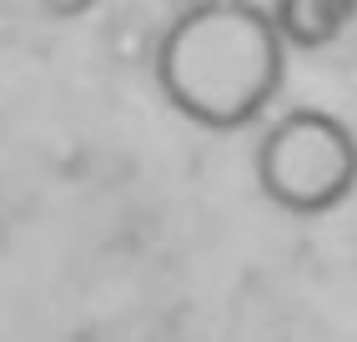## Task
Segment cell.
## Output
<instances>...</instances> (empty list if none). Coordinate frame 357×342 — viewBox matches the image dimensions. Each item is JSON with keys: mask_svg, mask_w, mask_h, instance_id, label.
<instances>
[{"mask_svg": "<svg viewBox=\"0 0 357 342\" xmlns=\"http://www.w3.org/2000/svg\"><path fill=\"white\" fill-rule=\"evenodd\" d=\"M261 191L297 216H322L357 186V141L327 111H292L257 146Z\"/></svg>", "mask_w": 357, "mask_h": 342, "instance_id": "obj_2", "label": "cell"}, {"mask_svg": "<svg viewBox=\"0 0 357 342\" xmlns=\"http://www.w3.org/2000/svg\"><path fill=\"white\" fill-rule=\"evenodd\" d=\"M282 36L272 10L242 0L186 6L156 45V81L181 116L206 131H236L267 111L282 86Z\"/></svg>", "mask_w": 357, "mask_h": 342, "instance_id": "obj_1", "label": "cell"}, {"mask_svg": "<svg viewBox=\"0 0 357 342\" xmlns=\"http://www.w3.org/2000/svg\"><path fill=\"white\" fill-rule=\"evenodd\" d=\"M352 15H357L352 0H282V6H272L277 36L292 40V45H302V51L327 45Z\"/></svg>", "mask_w": 357, "mask_h": 342, "instance_id": "obj_3", "label": "cell"}]
</instances>
